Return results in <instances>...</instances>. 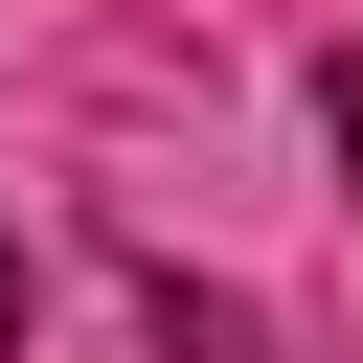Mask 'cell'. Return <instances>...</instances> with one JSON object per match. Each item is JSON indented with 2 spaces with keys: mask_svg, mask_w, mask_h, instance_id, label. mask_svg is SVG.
<instances>
[{
  "mask_svg": "<svg viewBox=\"0 0 363 363\" xmlns=\"http://www.w3.org/2000/svg\"><path fill=\"white\" fill-rule=\"evenodd\" d=\"M0 363H23V227H0Z\"/></svg>",
  "mask_w": 363,
  "mask_h": 363,
  "instance_id": "obj_2",
  "label": "cell"
},
{
  "mask_svg": "<svg viewBox=\"0 0 363 363\" xmlns=\"http://www.w3.org/2000/svg\"><path fill=\"white\" fill-rule=\"evenodd\" d=\"M318 136H340V182H363V45H340V68H318Z\"/></svg>",
  "mask_w": 363,
  "mask_h": 363,
  "instance_id": "obj_1",
  "label": "cell"
}]
</instances>
